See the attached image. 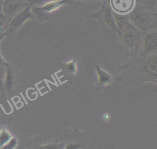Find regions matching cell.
<instances>
[{
  "instance_id": "obj_5",
  "label": "cell",
  "mask_w": 157,
  "mask_h": 149,
  "mask_svg": "<svg viewBox=\"0 0 157 149\" xmlns=\"http://www.w3.org/2000/svg\"><path fill=\"white\" fill-rule=\"evenodd\" d=\"M34 5L26 0H3L2 13L9 21L26 7Z\"/></svg>"
},
{
  "instance_id": "obj_15",
  "label": "cell",
  "mask_w": 157,
  "mask_h": 149,
  "mask_svg": "<svg viewBox=\"0 0 157 149\" xmlns=\"http://www.w3.org/2000/svg\"><path fill=\"white\" fill-rule=\"evenodd\" d=\"M136 3L143 6L155 8L156 5V0H136Z\"/></svg>"
},
{
  "instance_id": "obj_2",
  "label": "cell",
  "mask_w": 157,
  "mask_h": 149,
  "mask_svg": "<svg viewBox=\"0 0 157 149\" xmlns=\"http://www.w3.org/2000/svg\"><path fill=\"white\" fill-rule=\"evenodd\" d=\"M32 6L33 5H31L26 7L25 9L14 15L9 21L6 29L4 32L6 36L12 37L26 20L34 17L31 10Z\"/></svg>"
},
{
  "instance_id": "obj_1",
  "label": "cell",
  "mask_w": 157,
  "mask_h": 149,
  "mask_svg": "<svg viewBox=\"0 0 157 149\" xmlns=\"http://www.w3.org/2000/svg\"><path fill=\"white\" fill-rule=\"evenodd\" d=\"M129 18L133 25L143 31L152 29L156 25V12L154 8L137 3L129 13Z\"/></svg>"
},
{
  "instance_id": "obj_21",
  "label": "cell",
  "mask_w": 157,
  "mask_h": 149,
  "mask_svg": "<svg viewBox=\"0 0 157 149\" xmlns=\"http://www.w3.org/2000/svg\"><path fill=\"white\" fill-rule=\"evenodd\" d=\"M2 4H3V0H0V13H2Z\"/></svg>"
},
{
  "instance_id": "obj_11",
  "label": "cell",
  "mask_w": 157,
  "mask_h": 149,
  "mask_svg": "<svg viewBox=\"0 0 157 149\" xmlns=\"http://www.w3.org/2000/svg\"><path fill=\"white\" fill-rule=\"evenodd\" d=\"M96 69L98 74V81L100 84L105 85L110 82L111 77L108 72L102 70L99 66H96Z\"/></svg>"
},
{
  "instance_id": "obj_23",
  "label": "cell",
  "mask_w": 157,
  "mask_h": 149,
  "mask_svg": "<svg viewBox=\"0 0 157 149\" xmlns=\"http://www.w3.org/2000/svg\"><path fill=\"white\" fill-rule=\"evenodd\" d=\"M102 1H109V0H102Z\"/></svg>"
},
{
  "instance_id": "obj_13",
  "label": "cell",
  "mask_w": 157,
  "mask_h": 149,
  "mask_svg": "<svg viewBox=\"0 0 157 149\" xmlns=\"http://www.w3.org/2000/svg\"><path fill=\"white\" fill-rule=\"evenodd\" d=\"M6 71V66H0V92L2 96L5 93V89L4 85V80Z\"/></svg>"
},
{
  "instance_id": "obj_14",
  "label": "cell",
  "mask_w": 157,
  "mask_h": 149,
  "mask_svg": "<svg viewBox=\"0 0 157 149\" xmlns=\"http://www.w3.org/2000/svg\"><path fill=\"white\" fill-rule=\"evenodd\" d=\"M8 21L6 19V17L2 13H0V33L4 32L7 26Z\"/></svg>"
},
{
  "instance_id": "obj_7",
  "label": "cell",
  "mask_w": 157,
  "mask_h": 149,
  "mask_svg": "<svg viewBox=\"0 0 157 149\" xmlns=\"http://www.w3.org/2000/svg\"><path fill=\"white\" fill-rule=\"evenodd\" d=\"M112 10L121 14H129L134 8L136 0H109Z\"/></svg>"
},
{
  "instance_id": "obj_6",
  "label": "cell",
  "mask_w": 157,
  "mask_h": 149,
  "mask_svg": "<svg viewBox=\"0 0 157 149\" xmlns=\"http://www.w3.org/2000/svg\"><path fill=\"white\" fill-rule=\"evenodd\" d=\"M120 32L122 41L128 46L136 48L140 45V34L137 28L132 24L129 23Z\"/></svg>"
},
{
  "instance_id": "obj_17",
  "label": "cell",
  "mask_w": 157,
  "mask_h": 149,
  "mask_svg": "<svg viewBox=\"0 0 157 149\" xmlns=\"http://www.w3.org/2000/svg\"><path fill=\"white\" fill-rule=\"evenodd\" d=\"M66 69L69 72L75 73L77 70V66L75 61L72 60L69 63H67V64H66Z\"/></svg>"
},
{
  "instance_id": "obj_4",
  "label": "cell",
  "mask_w": 157,
  "mask_h": 149,
  "mask_svg": "<svg viewBox=\"0 0 157 149\" xmlns=\"http://www.w3.org/2000/svg\"><path fill=\"white\" fill-rule=\"evenodd\" d=\"M65 4H68L67 0H52L47 2L40 7H31V12L34 17L39 20H46L48 18L52 12L56 11Z\"/></svg>"
},
{
  "instance_id": "obj_22",
  "label": "cell",
  "mask_w": 157,
  "mask_h": 149,
  "mask_svg": "<svg viewBox=\"0 0 157 149\" xmlns=\"http://www.w3.org/2000/svg\"><path fill=\"white\" fill-rule=\"evenodd\" d=\"M1 36H2V34L0 33V37H1Z\"/></svg>"
},
{
  "instance_id": "obj_20",
  "label": "cell",
  "mask_w": 157,
  "mask_h": 149,
  "mask_svg": "<svg viewBox=\"0 0 157 149\" xmlns=\"http://www.w3.org/2000/svg\"><path fill=\"white\" fill-rule=\"evenodd\" d=\"M26 1H28V2H29L33 3V4L37 3V2H38L39 1V0H26Z\"/></svg>"
},
{
  "instance_id": "obj_9",
  "label": "cell",
  "mask_w": 157,
  "mask_h": 149,
  "mask_svg": "<svg viewBox=\"0 0 157 149\" xmlns=\"http://www.w3.org/2000/svg\"><path fill=\"white\" fill-rule=\"evenodd\" d=\"M156 32L154 31L147 34L144 39V48L146 51H151L156 48Z\"/></svg>"
},
{
  "instance_id": "obj_8",
  "label": "cell",
  "mask_w": 157,
  "mask_h": 149,
  "mask_svg": "<svg viewBox=\"0 0 157 149\" xmlns=\"http://www.w3.org/2000/svg\"><path fill=\"white\" fill-rule=\"evenodd\" d=\"M113 16L117 31L119 32L129 23V14H121L113 11Z\"/></svg>"
},
{
  "instance_id": "obj_16",
  "label": "cell",
  "mask_w": 157,
  "mask_h": 149,
  "mask_svg": "<svg viewBox=\"0 0 157 149\" xmlns=\"http://www.w3.org/2000/svg\"><path fill=\"white\" fill-rule=\"evenodd\" d=\"M17 144V140L15 138L11 137L10 139L1 148L3 149H13L15 148Z\"/></svg>"
},
{
  "instance_id": "obj_12",
  "label": "cell",
  "mask_w": 157,
  "mask_h": 149,
  "mask_svg": "<svg viewBox=\"0 0 157 149\" xmlns=\"http://www.w3.org/2000/svg\"><path fill=\"white\" fill-rule=\"evenodd\" d=\"M12 137L9 131L5 128L2 127L0 130V147L4 145Z\"/></svg>"
},
{
  "instance_id": "obj_10",
  "label": "cell",
  "mask_w": 157,
  "mask_h": 149,
  "mask_svg": "<svg viewBox=\"0 0 157 149\" xmlns=\"http://www.w3.org/2000/svg\"><path fill=\"white\" fill-rule=\"evenodd\" d=\"M14 84V76L12 69L9 66V64L6 66V71L4 80V85L5 91H10Z\"/></svg>"
},
{
  "instance_id": "obj_18",
  "label": "cell",
  "mask_w": 157,
  "mask_h": 149,
  "mask_svg": "<svg viewBox=\"0 0 157 149\" xmlns=\"http://www.w3.org/2000/svg\"><path fill=\"white\" fill-rule=\"evenodd\" d=\"M2 38H3V36L0 37V44H1V42ZM9 64L7 62H6V61L4 59V58H2V55H1V48H0V66H2V65L7 66V65H9Z\"/></svg>"
},
{
  "instance_id": "obj_19",
  "label": "cell",
  "mask_w": 157,
  "mask_h": 149,
  "mask_svg": "<svg viewBox=\"0 0 157 149\" xmlns=\"http://www.w3.org/2000/svg\"><path fill=\"white\" fill-rule=\"evenodd\" d=\"M75 0H67V2H68V4H72L74 1ZM82 1H86V2H90V1H97V0H82Z\"/></svg>"
},
{
  "instance_id": "obj_3",
  "label": "cell",
  "mask_w": 157,
  "mask_h": 149,
  "mask_svg": "<svg viewBox=\"0 0 157 149\" xmlns=\"http://www.w3.org/2000/svg\"><path fill=\"white\" fill-rule=\"evenodd\" d=\"M91 17L98 19L102 26L107 27L109 29L117 31L109 1H103L102 6L99 10L93 13Z\"/></svg>"
}]
</instances>
